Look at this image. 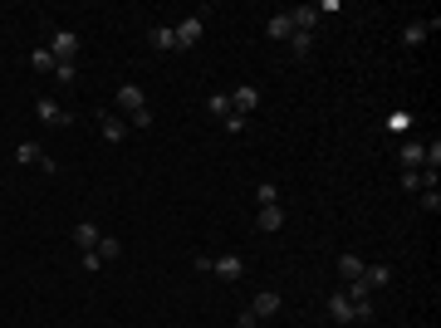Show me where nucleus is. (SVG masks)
I'll list each match as a JSON object with an SVG mask.
<instances>
[{"instance_id":"obj_31","label":"nucleus","mask_w":441,"mask_h":328,"mask_svg":"<svg viewBox=\"0 0 441 328\" xmlns=\"http://www.w3.org/2000/svg\"><path fill=\"white\" fill-rule=\"evenodd\" d=\"M84 269H89V274H98V269H103V260H98L94 250H84Z\"/></svg>"},{"instance_id":"obj_13","label":"nucleus","mask_w":441,"mask_h":328,"mask_svg":"<svg viewBox=\"0 0 441 328\" xmlns=\"http://www.w3.org/2000/svg\"><path fill=\"white\" fill-rule=\"evenodd\" d=\"M436 25H441V20H436V15H431V20H412V25H407V30H402V40H407V45H421V40H426V35H431V30H436Z\"/></svg>"},{"instance_id":"obj_26","label":"nucleus","mask_w":441,"mask_h":328,"mask_svg":"<svg viewBox=\"0 0 441 328\" xmlns=\"http://www.w3.org/2000/svg\"><path fill=\"white\" fill-rule=\"evenodd\" d=\"M368 318H373V299H358L353 304V323H368Z\"/></svg>"},{"instance_id":"obj_17","label":"nucleus","mask_w":441,"mask_h":328,"mask_svg":"<svg viewBox=\"0 0 441 328\" xmlns=\"http://www.w3.org/2000/svg\"><path fill=\"white\" fill-rule=\"evenodd\" d=\"M421 147H426V142H417V137L402 142V172H421Z\"/></svg>"},{"instance_id":"obj_10","label":"nucleus","mask_w":441,"mask_h":328,"mask_svg":"<svg viewBox=\"0 0 441 328\" xmlns=\"http://www.w3.org/2000/svg\"><path fill=\"white\" fill-rule=\"evenodd\" d=\"M280 308H285V299H280L275 289H260V294H255V304H251V313H255V318H275Z\"/></svg>"},{"instance_id":"obj_12","label":"nucleus","mask_w":441,"mask_h":328,"mask_svg":"<svg viewBox=\"0 0 441 328\" xmlns=\"http://www.w3.org/2000/svg\"><path fill=\"white\" fill-rule=\"evenodd\" d=\"M98 240H103V230H98L94 221H79V225H74V245H79V250H94Z\"/></svg>"},{"instance_id":"obj_18","label":"nucleus","mask_w":441,"mask_h":328,"mask_svg":"<svg viewBox=\"0 0 441 328\" xmlns=\"http://www.w3.org/2000/svg\"><path fill=\"white\" fill-rule=\"evenodd\" d=\"M358 279H363L368 289H382V284L392 279V269H387V264H363V274H358Z\"/></svg>"},{"instance_id":"obj_5","label":"nucleus","mask_w":441,"mask_h":328,"mask_svg":"<svg viewBox=\"0 0 441 328\" xmlns=\"http://www.w3.org/2000/svg\"><path fill=\"white\" fill-rule=\"evenodd\" d=\"M324 308H329V318H334V323H338V328H353V299H348V294H343V289H334V294H329V304H324Z\"/></svg>"},{"instance_id":"obj_3","label":"nucleus","mask_w":441,"mask_h":328,"mask_svg":"<svg viewBox=\"0 0 441 328\" xmlns=\"http://www.w3.org/2000/svg\"><path fill=\"white\" fill-rule=\"evenodd\" d=\"M50 54H54V64H74V59H79V35H74V30H59V35L50 40Z\"/></svg>"},{"instance_id":"obj_15","label":"nucleus","mask_w":441,"mask_h":328,"mask_svg":"<svg viewBox=\"0 0 441 328\" xmlns=\"http://www.w3.org/2000/svg\"><path fill=\"white\" fill-rule=\"evenodd\" d=\"M255 225H260L265 235H275V230L285 225V211H280V206H260V216H255Z\"/></svg>"},{"instance_id":"obj_24","label":"nucleus","mask_w":441,"mask_h":328,"mask_svg":"<svg viewBox=\"0 0 441 328\" xmlns=\"http://www.w3.org/2000/svg\"><path fill=\"white\" fill-rule=\"evenodd\" d=\"M255 201H260V206H280V191H275V181H260V186H255Z\"/></svg>"},{"instance_id":"obj_9","label":"nucleus","mask_w":441,"mask_h":328,"mask_svg":"<svg viewBox=\"0 0 441 328\" xmlns=\"http://www.w3.org/2000/svg\"><path fill=\"white\" fill-rule=\"evenodd\" d=\"M35 113H40V123H50V128H69V123H74V118H69L54 98H40V103H35Z\"/></svg>"},{"instance_id":"obj_19","label":"nucleus","mask_w":441,"mask_h":328,"mask_svg":"<svg viewBox=\"0 0 441 328\" xmlns=\"http://www.w3.org/2000/svg\"><path fill=\"white\" fill-rule=\"evenodd\" d=\"M30 69H35V74H54V54H50V45H40V50L30 54Z\"/></svg>"},{"instance_id":"obj_29","label":"nucleus","mask_w":441,"mask_h":328,"mask_svg":"<svg viewBox=\"0 0 441 328\" xmlns=\"http://www.w3.org/2000/svg\"><path fill=\"white\" fill-rule=\"evenodd\" d=\"M128 123H133V128H152V108H142V113H133Z\"/></svg>"},{"instance_id":"obj_27","label":"nucleus","mask_w":441,"mask_h":328,"mask_svg":"<svg viewBox=\"0 0 441 328\" xmlns=\"http://www.w3.org/2000/svg\"><path fill=\"white\" fill-rule=\"evenodd\" d=\"M221 128H226V133H246V118H241V113H231V118H221Z\"/></svg>"},{"instance_id":"obj_8","label":"nucleus","mask_w":441,"mask_h":328,"mask_svg":"<svg viewBox=\"0 0 441 328\" xmlns=\"http://www.w3.org/2000/svg\"><path fill=\"white\" fill-rule=\"evenodd\" d=\"M290 15V25L299 30V35H314V25H319V6H294V10H285Z\"/></svg>"},{"instance_id":"obj_25","label":"nucleus","mask_w":441,"mask_h":328,"mask_svg":"<svg viewBox=\"0 0 441 328\" xmlns=\"http://www.w3.org/2000/svg\"><path fill=\"white\" fill-rule=\"evenodd\" d=\"M421 211H441V191L436 186H421Z\"/></svg>"},{"instance_id":"obj_1","label":"nucleus","mask_w":441,"mask_h":328,"mask_svg":"<svg viewBox=\"0 0 441 328\" xmlns=\"http://www.w3.org/2000/svg\"><path fill=\"white\" fill-rule=\"evenodd\" d=\"M201 15H186L181 25H172V40H177V54H186V50H196V40H201Z\"/></svg>"},{"instance_id":"obj_23","label":"nucleus","mask_w":441,"mask_h":328,"mask_svg":"<svg viewBox=\"0 0 441 328\" xmlns=\"http://www.w3.org/2000/svg\"><path fill=\"white\" fill-rule=\"evenodd\" d=\"M309 50H314V35H299V30H294V35H290V54H294V59H304Z\"/></svg>"},{"instance_id":"obj_7","label":"nucleus","mask_w":441,"mask_h":328,"mask_svg":"<svg viewBox=\"0 0 441 328\" xmlns=\"http://www.w3.org/2000/svg\"><path fill=\"white\" fill-rule=\"evenodd\" d=\"M98 137H103V142H123V137H128V123L103 108V113H98Z\"/></svg>"},{"instance_id":"obj_4","label":"nucleus","mask_w":441,"mask_h":328,"mask_svg":"<svg viewBox=\"0 0 441 328\" xmlns=\"http://www.w3.org/2000/svg\"><path fill=\"white\" fill-rule=\"evenodd\" d=\"M15 162H25V167H40V172H54V157H50L40 142H20V147H15Z\"/></svg>"},{"instance_id":"obj_16","label":"nucleus","mask_w":441,"mask_h":328,"mask_svg":"<svg viewBox=\"0 0 441 328\" xmlns=\"http://www.w3.org/2000/svg\"><path fill=\"white\" fill-rule=\"evenodd\" d=\"M265 35H270L275 45H280V40L290 45V35H294V25H290V15H270V25H265Z\"/></svg>"},{"instance_id":"obj_28","label":"nucleus","mask_w":441,"mask_h":328,"mask_svg":"<svg viewBox=\"0 0 441 328\" xmlns=\"http://www.w3.org/2000/svg\"><path fill=\"white\" fill-rule=\"evenodd\" d=\"M54 79L59 84H74V64H54Z\"/></svg>"},{"instance_id":"obj_32","label":"nucleus","mask_w":441,"mask_h":328,"mask_svg":"<svg viewBox=\"0 0 441 328\" xmlns=\"http://www.w3.org/2000/svg\"><path fill=\"white\" fill-rule=\"evenodd\" d=\"M236 328H260V318H255V313H251V308H246V313H241V318H236Z\"/></svg>"},{"instance_id":"obj_2","label":"nucleus","mask_w":441,"mask_h":328,"mask_svg":"<svg viewBox=\"0 0 441 328\" xmlns=\"http://www.w3.org/2000/svg\"><path fill=\"white\" fill-rule=\"evenodd\" d=\"M211 274H216V279H226V284H236V279L246 274V260H241L236 250H231V255H211Z\"/></svg>"},{"instance_id":"obj_22","label":"nucleus","mask_w":441,"mask_h":328,"mask_svg":"<svg viewBox=\"0 0 441 328\" xmlns=\"http://www.w3.org/2000/svg\"><path fill=\"white\" fill-rule=\"evenodd\" d=\"M206 108H211V118H231V94H211Z\"/></svg>"},{"instance_id":"obj_21","label":"nucleus","mask_w":441,"mask_h":328,"mask_svg":"<svg viewBox=\"0 0 441 328\" xmlns=\"http://www.w3.org/2000/svg\"><path fill=\"white\" fill-rule=\"evenodd\" d=\"M338 274H343V284H353V279L363 274V260H358V255H338Z\"/></svg>"},{"instance_id":"obj_11","label":"nucleus","mask_w":441,"mask_h":328,"mask_svg":"<svg viewBox=\"0 0 441 328\" xmlns=\"http://www.w3.org/2000/svg\"><path fill=\"white\" fill-rule=\"evenodd\" d=\"M118 108H123L128 118H133V113H142V108H147L142 89H137V84H123V89H118Z\"/></svg>"},{"instance_id":"obj_6","label":"nucleus","mask_w":441,"mask_h":328,"mask_svg":"<svg viewBox=\"0 0 441 328\" xmlns=\"http://www.w3.org/2000/svg\"><path fill=\"white\" fill-rule=\"evenodd\" d=\"M255 108H260V89H255V84H241V89L231 94V113H241V118H251Z\"/></svg>"},{"instance_id":"obj_14","label":"nucleus","mask_w":441,"mask_h":328,"mask_svg":"<svg viewBox=\"0 0 441 328\" xmlns=\"http://www.w3.org/2000/svg\"><path fill=\"white\" fill-rule=\"evenodd\" d=\"M147 40H152V50H157V54H177V40H172V25H152V35H147Z\"/></svg>"},{"instance_id":"obj_30","label":"nucleus","mask_w":441,"mask_h":328,"mask_svg":"<svg viewBox=\"0 0 441 328\" xmlns=\"http://www.w3.org/2000/svg\"><path fill=\"white\" fill-rule=\"evenodd\" d=\"M402 186L407 191H421V172H402Z\"/></svg>"},{"instance_id":"obj_20","label":"nucleus","mask_w":441,"mask_h":328,"mask_svg":"<svg viewBox=\"0 0 441 328\" xmlns=\"http://www.w3.org/2000/svg\"><path fill=\"white\" fill-rule=\"evenodd\" d=\"M94 255H98L103 264H108V260H118V255H123V245H118V235H103V240L94 245Z\"/></svg>"}]
</instances>
